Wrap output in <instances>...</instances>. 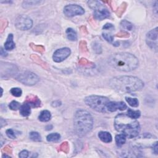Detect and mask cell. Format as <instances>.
Returning a JSON list of instances; mask_svg holds the SVG:
<instances>
[{
  "mask_svg": "<svg viewBox=\"0 0 158 158\" xmlns=\"http://www.w3.org/2000/svg\"><path fill=\"white\" fill-rule=\"evenodd\" d=\"M6 125V121L3 118H1V128H2L4 125Z\"/></svg>",
  "mask_w": 158,
  "mask_h": 158,
  "instance_id": "ab89813d",
  "label": "cell"
},
{
  "mask_svg": "<svg viewBox=\"0 0 158 158\" xmlns=\"http://www.w3.org/2000/svg\"><path fill=\"white\" fill-rule=\"evenodd\" d=\"M103 38L106 40V41H108V42H113V40H114V38L112 35H111L110 34H108V33H103Z\"/></svg>",
  "mask_w": 158,
  "mask_h": 158,
  "instance_id": "d6a6232c",
  "label": "cell"
},
{
  "mask_svg": "<svg viewBox=\"0 0 158 158\" xmlns=\"http://www.w3.org/2000/svg\"><path fill=\"white\" fill-rule=\"evenodd\" d=\"M79 64H81V65H84V66H89V67H94V64L89 61L85 59V58L81 59L80 61H79Z\"/></svg>",
  "mask_w": 158,
  "mask_h": 158,
  "instance_id": "f546056e",
  "label": "cell"
},
{
  "mask_svg": "<svg viewBox=\"0 0 158 158\" xmlns=\"http://www.w3.org/2000/svg\"><path fill=\"white\" fill-rule=\"evenodd\" d=\"M21 106V105L20 104V103L19 102H17L16 101H13L12 102H11L9 104V107L11 110L17 111V109H20Z\"/></svg>",
  "mask_w": 158,
  "mask_h": 158,
  "instance_id": "4316f807",
  "label": "cell"
},
{
  "mask_svg": "<svg viewBox=\"0 0 158 158\" xmlns=\"http://www.w3.org/2000/svg\"><path fill=\"white\" fill-rule=\"evenodd\" d=\"M6 135H7V136L11 138V139H15L16 138V132L12 130V129H8L6 130Z\"/></svg>",
  "mask_w": 158,
  "mask_h": 158,
  "instance_id": "1f68e13d",
  "label": "cell"
},
{
  "mask_svg": "<svg viewBox=\"0 0 158 158\" xmlns=\"http://www.w3.org/2000/svg\"><path fill=\"white\" fill-rule=\"evenodd\" d=\"M31 105L25 102L24 104L21 106V108L19 109L20 110V114L24 117H27L31 113Z\"/></svg>",
  "mask_w": 158,
  "mask_h": 158,
  "instance_id": "9a60e30c",
  "label": "cell"
},
{
  "mask_svg": "<svg viewBox=\"0 0 158 158\" xmlns=\"http://www.w3.org/2000/svg\"><path fill=\"white\" fill-rule=\"evenodd\" d=\"M127 115L132 119H137L140 118V115H141V113H140V111L138 110L133 111L131 109H128L127 111Z\"/></svg>",
  "mask_w": 158,
  "mask_h": 158,
  "instance_id": "44dd1931",
  "label": "cell"
},
{
  "mask_svg": "<svg viewBox=\"0 0 158 158\" xmlns=\"http://www.w3.org/2000/svg\"><path fill=\"white\" fill-rule=\"evenodd\" d=\"M110 86L121 93H130L141 90L144 87L143 81L134 76H118L109 81Z\"/></svg>",
  "mask_w": 158,
  "mask_h": 158,
  "instance_id": "6da1fadb",
  "label": "cell"
},
{
  "mask_svg": "<svg viewBox=\"0 0 158 158\" xmlns=\"http://www.w3.org/2000/svg\"><path fill=\"white\" fill-rule=\"evenodd\" d=\"M64 14L69 17L80 16L85 13L84 9L77 4H69L64 8Z\"/></svg>",
  "mask_w": 158,
  "mask_h": 158,
  "instance_id": "9c48e42d",
  "label": "cell"
},
{
  "mask_svg": "<svg viewBox=\"0 0 158 158\" xmlns=\"http://www.w3.org/2000/svg\"><path fill=\"white\" fill-rule=\"evenodd\" d=\"M115 130L128 138H135L140 132V125L137 119H132L127 114L120 113L114 119Z\"/></svg>",
  "mask_w": 158,
  "mask_h": 158,
  "instance_id": "3957f363",
  "label": "cell"
},
{
  "mask_svg": "<svg viewBox=\"0 0 158 158\" xmlns=\"http://www.w3.org/2000/svg\"><path fill=\"white\" fill-rule=\"evenodd\" d=\"M157 27L150 30L146 36V42L149 47L156 52L157 51Z\"/></svg>",
  "mask_w": 158,
  "mask_h": 158,
  "instance_id": "30bf717a",
  "label": "cell"
},
{
  "mask_svg": "<svg viewBox=\"0 0 158 158\" xmlns=\"http://www.w3.org/2000/svg\"><path fill=\"white\" fill-rule=\"evenodd\" d=\"M98 137L104 143H109L112 142L113 138L109 132L101 131L98 133Z\"/></svg>",
  "mask_w": 158,
  "mask_h": 158,
  "instance_id": "e0dca14e",
  "label": "cell"
},
{
  "mask_svg": "<svg viewBox=\"0 0 158 158\" xmlns=\"http://www.w3.org/2000/svg\"><path fill=\"white\" fill-rule=\"evenodd\" d=\"M66 35H67V38L69 40L72 41V42H74V41H76L77 40V33H76L75 31L72 28H68L67 29Z\"/></svg>",
  "mask_w": 158,
  "mask_h": 158,
  "instance_id": "d6986e66",
  "label": "cell"
},
{
  "mask_svg": "<svg viewBox=\"0 0 158 158\" xmlns=\"http://www.w3.org/2000/svg\"><path fill=\"white\" fill-rule=\"evenodd\" d=\"M126 142V136L125 135L120 133L115 136V143L118 146H122Z\"/></svg>",
  "mask_w": 158,
  "mask_h": 158,
  "instance_id": "ffe728a7",
  "label": "cell"
},
{
  "mask_svg": "<svg viewBox=\"0 0 158 158\" xmlns=\"http://www.w3.org/2000/svg\"><path fill=\"white\" fill-rule=\"evenodd\" d=\"M30 138L34 142H41L42 141V137L39 133L37 132H32L29 134Z\"/></svg>",
  "mask_w": 158,
  "mask_h": 158,
  "instance_id": "cb8c5ba5",
  "label": "cell"
},
{
  "mask_svg": "<svg viewBox=\"0 0 158 158\" xmlns=\"http://www.w3.org/2000/svg\"><path fill=\"white\" fill-rule=\"evenodd\" d=\"M125 100L130 106L137 108L139 106V101L137 98H133L130 97H125Z\"/></svg>",
  "mask_w": 158,
  "mask_h": 158,
  "instance_id": "603a6c76",
  "label": "cell"
},
{
  "mask_svg": "<svg viewBox=\"0 0 158 158\" xmlns=\"http://www.w3.org/2000/svg\"><path fill=\"white\" fill-rule=\"evenodd\" d=\"M114 26L112 24H105L104 26L103 27V29H105V30H109V29H111V28H114Z\"/></svg>",
  "mask_w": 158,
  "mask_h": 158,
  "instance_id": "8d00e7d4",
  "label": "cell"
},
{
  "mask_svg": "<svg viewBox=\"0 0 158 158\" xmlns=\"http://www.w3.org/2000/svg\"><path fill=\"white\" fill-rule=\"evenodd\" d=\"M127 108L126 104L122 101H109L107 105L108 112H115L118 110L124 111Z\"/></svg>",
  "mask_w": 158,
  "mask_h": 158,
  "instance_id": "4fadbf2b",
  "label": "cell"
},
{
  "mask_svg": "<svg viewBox=\"0 0 158 158\" xmlns=\"http://www.w3.org/2000/svg\"><path fill=\"white\" fill-rule=\"evenodd\" d=\"M69 145L67 142H64L61 145V150L65 152L66 153H67L69 151Z\"/></svg>",
  "mask_w": 158,
  "mask_h": 158,
  "instance_id": "e575fe53",
  "label": "cell"
},
{
  "mask_svg": "<svg viewBox=\"0 0 158 158\" xmlns=\"http://www.w3.org/2000/svg\"><path fill=\"white\" fill-rule=\"evenodd\" d=\"M31 47L33 49V50H35L38 52H42L45 51V48L43 47L42 46H37L35 45H31Z\"/></svg>",
  "mask_w": 158,
  "mask_h": 158,
  "instance_id": "836d02e7",
  "label": "cell"
},
{
  "mask_svg": "<svg viewBox=\"0 0 158 158\" xmlns=\"http://www.w3.org/2000/svg\"><path fill=\"white\" fill-rule=\"evenodd\" d=\"M16 79L21 83L28 86L35 85L40 80V78L37 74L30 71L23 72L18 74Z\"/></svg>",
  "mask_w": 158,
  "mask_h": 158,
  "instance_id": "52a82bcc",
  "label": "cell"
},
{
  "mask_svg": "<svg viewBox=\"0 0 158 158\" xmlns=\"http://www.w3.org/2000/svg\"><path fill=\"white\" fill-rule=\"evenodd\" d=\"M88 4L94 10V16L95 18L99 21H102L104 19H106L110 16V12L108 8L101 4V2L98 1H88Z\"/></svg>",
  "mask_w": 158,
  "mask_h": 158,
  "instance_id": "8992f818",
  "label": "cell"
},
{
  "mask_svg": "<svg viewBox=\"0 0 158 158\" xmlns=\"http://www.w3.org/2000/svg\"><path fill=\"white\" fill-rule=\"evenodd\" d=\"M17 72V67L13 64L8 62H1V76L3 78L4 77H11V76L16 75Z\"/></svg>",
  "mask_w": 158,
  "mask_h": 158,
  "instance_id": "8fae6325",
  "label": "cell"
},
{
  "mask_svg": "<svg viewBox=\"0 0 158 158\" xmlns=\"http://www.w3.org/2000/svg\"><path fill=\"white\" fill-rule=\"evenodd\" d=\"M110 101L107 97L91 95L85 98V103L88 106L98 113H107V105Z\"/></svg>",
  "mask_w": 158,
  "mask_h": 158,
  "instance_id": "5b68a950",
  "label": "cell"
},
{
  "mask_svg": "<svg viewBox=\"0 0 158 158\" xmlns=\"http://www.w3.org/2000/svg\"><path fill=\"white\" fill-rule=\"evenodd\" d=\"M51 105H52V107H55V108L59 107L61 105V102L60 101H55L52 103Z\"/></svg>",
  "mask_w": 158,
  "mask_h": 158,
  "instance_id": "74e56055",
  "label": "cell"
},
{
  "mask_svg": "<svg viewBox=\"0 0 158 158\" xmlns=\"http://www.w3.org/2000/svg\"><path fill=\"white\" fill-rule=\"evenodd\" d=\"M7 53L5 52V50H4L3 48H1V56H7Z\"/></svg>",
  "mask_w": 158,
  "mask_h": 158,
  "instance_id": "60d3db41",
  "label": "cell"
},
{
  "mask_svg": "<svg viewBox=\"0 0 158 158\" xmlns=\"http://www.w3.org/2000/svg\"><path fill=\"white\" fill-rule=\"evenodd\" d=\"M71 50L69 48H62L57 50L52 56V59L56 62H61L65 60L71 55Z\"/></svg>",
  "mask_w": 158,
  "mask_h": 158,
  "instance_id": "7c38bea8",
  "label": "cell"
},
{
  "mask_svg": "<svg viewBox=\"0 0 158 158\" xmlns=\"http://www.w3.org/2000/svg\"><path fill=\"white\" fill-rule=\"evenodd\" d=\"M51 113L48 110H44L41 112L40 115L38 116V119L41 122H48L51 119Z\"/></svg>",
  "mask_w": 158,
  "mask_h": 158,
  "instance_id": "ac0fdd59",
  "label": "cell"
},
{
  "mask_svg": "<svg viewBox=\"0 0 158 158\" xmlns=\"http://www.w3.org/2000/svg\"><path fill=\"white\" fill-rule=\"evenodd\" d=\"M26 102L30 104L33 108L39 107L41 104V101L40 100V99L37 96L32 95H29L27 97Z\"/></svg>",
  "mask_w": 158,
  "mask_h": 158,
  "instance_id": "5bb4252c",
  "label": "cell"
},
{
  "mask_svg": "<svg viewBox=\"0 0 158 158\" xmlns=\"http://www.w3.org/2000/svg\"><path fill=\"white\" fill-rule=\"evenodd\" d=\"M28 154H29V153H28V151L23 150L19 153V156L21 158H26L28 156Z\"/></svg>",
  "mask_w": 158,
  "mask_h": 158,
  "instance_id": "d590c367",
  "label": "cell"
},
{
  "mask_svg": "<svg viewBox=\"0 0 158 158\" xmlns=\"http://www.w3.org/2000/svg\"><path fill=\"white\" fill-rule=\"evenodd\" d=\"M121 26L123 28L127 30H132L133 28V26L130 22H128L126 20L122 21L120 23Z\"/></svg>",
  "mask_w": 158,
  "mask_h": 158,
  "instance_id": "d4e9b609",
  "label": "cell"
},
{
  "mask_svg": "<svg viewBox=\"0 0 158 158\" xmlns=\"http://www.w3.org/2000/svg\"><path fill=\"white\" fill-rule=\"evenodd\" d=\"M15 26L19 30H27L32 27L33 21L27 16L20 15L16 19Z\"/></svg>",
  "mask_w": 158,
  "mask_h": 158,
  "instance_id": "ba28073f",
  "label": "cell"
},
{
  "mask_svg": "<svg viewBox=\"0 0 158 158\" xmlns=\"http://www.w3.org/2000/svg\"><path fill=\"white\" fill-rule=\"evenodd\" d=\"M111 66L120 72H131L139 64L137 57L129 52H118L111 56L108 61Z\"/></svg>",
  "mask_w": 158,
  "mask_h": 158,
  "instance_id": "7a4b0ae2",
  "label": "cell"
},
{
  "mask_svg": "<svg viewBox=\"0 0 158 158\" xmlns=\"http://www.w3.org/2000/svg\"><path fill=\"white\" fill-rule=\"evenodd\" d=\"M93 119L89 112L84 109H79L74 118V127L75 133L79 137L85 136L92 130Z\"/></svg>",
  "mask_w": 158,
  "mask_h": 158,
  "instance_id": "277c9868",
  "label": "cell"
},
{
  "mask_svg": "<svg viewBox=\"0 0 158 158\" xmlns=\"http://www.w3.org/2000/svg\"><path fill=\"white\" fill-rule=\"evenodd\" d=\"M153 149L154 153L157 154V142H156L153 145Z\"/></svg>",
  "mask_w": 158,
  "mask_h": 158,
  "instance_id": "f35d334b",
  "label": "cell"
},
{
  "mask_svg": "<svg viewBox=\"0 0 158 158\" xmlns=\"http://www.w3.org/2000/svg\"><path fill=\"white\" fill-rule=\"evenodd\" d=\"M41 1H24L22 3L23 7L24 8H27L28 6H34V5H37L40 4Z\"/></svg>",
  "mask_w": 158,
  "mask_h": 158,
  "instance_id": "83f0119b",
  "label": "cell"
},
{
  "mask_svg": "<svg viewBox=\"0 0 158 158\" xmlns=\"http://www.w3.org/2000/svg\"><path fill=\"white\" fill-rule=\"evenodd\" d=\"M13 38L14 37L12 33L9 34V35L6 40V42L4 43V49L6 50L11 51L15 48L16 45H15V43L14 42Z\"/></svg>",
  "mask_w": 158,
  "mask_h": 158,
  "instance_id": "2e32d148",
  "label": "cell"
},
{
  "mask_svg": "<svg viewBox=\"0 0 158 158\" xmlns=\"http://www.w3.org/2000/svg\"><path fill=\"white\" fill-rule=\"evenodd\" d=\"M92 48L96 52V53L98 54H100L102 51V48L100 44H99L97 42H94L92 44Z\"/></svg>",
  "mask_w": 158,
  "mask_h": 158,
  "instance_id": "f1b7e54d",
  "label": "cell"
},
{
  "mask_svg": "<svg viewBox=\"0 0 158 158\" xmlns=\"http://www.w3.org/2000/svg\"><path fill=\"white\" fill-rule=\"evenodd\" d=\"M61 138V135L57 133H52L49 134L46 137V140L49 142H55L59 141Z\"/></svg>",
  "mask_w": 158,
  "mask_h": 158,
  "instance_id": "7402d4cb",
  "label": "cell"
},
{
  "mask_svg": "<svg viewBox=\"0 0 158 158\" xmlns=\"http://www.w3.org/2000/svg\"><path fill=\"white\" fill-rule=\"evenodd\" d=\"M10 91L11 94L16 97H20L22 94V91L19 88H13Z\"/></svg>",
  "mask_w": 158,
  "mask_h": 158,
  "instance_id": "484cf974",
  "label": "cell"
},
{
  "mask_svg": "<svg viewBox=\"0 0 158 158\" xmlns=\"http://www.w3.org/2000/svg\"><path fill=\"white\" fill-rule=\"evenodd\" d=\"M126 7H127V4L125 3H123L121 4L120 6L118 8V11H117V14H118V15L120 16L123 14V13H124L125 11Z\"/></svg>",
  "mask_w": 158,
  "mask_h": 158,
  "instance_id": "4dcf8cb0",
  "label": "cell"
}]
</instances>
